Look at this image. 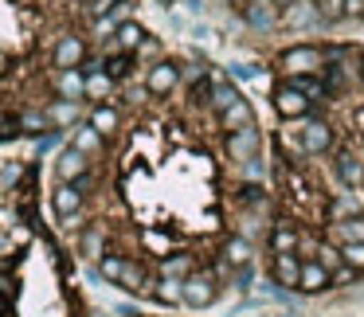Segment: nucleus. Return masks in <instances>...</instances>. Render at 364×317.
Returning a JSON list of instances; mask_svg holds the SVG:
<instances>
[{
    "label": "nucleus",
    "mask_w": 364,
    "mask_h": 317,
    "mask_svg": "<svg viewBox=\"0 0 364 317\" xmlns=\"http://www.w3.org/2000/svg\"><path fill=\"white\" fill-rule=\"evenodd\" d=\"M98 278H106L110 286L126 294H149V270L134 259V254H122V251H106L98 259Z\"/></svg>",
    "instance_id": "obj_1"
},
{
    "label": "nucleus",
    "mask_w": 364,
    "mask_h": 317,
    "mask_svg": "<svg viewBox=\"0 0 364 317\" xmlns=\"http://www.w3.org/2000/svg\"><path fill=\"white\" fill-rule=\"evenodd\" d=\"M286 79H306V75H321L325 71V48L321 43H298V48H286L278 55Z\"/></svg>",
    "instance_id": "obj_2"
},
{
    "label": "nucleus",
    "mask_w": 364,
    "mask_h": 317,
    "mask_svg": "<svg viewBox=\"0 0 364 317\" xmlns=\"http://www.w3.org/2000/svg\"><path fill=\"white\" fill-rule=\"evenodd\" d=\"M270 102H274V114H278V118H286V122H301V118H314V114H317V106L301 95V87L294 79L274 82Z\"/></svg>",
    "instance_id": "obj_3"
},
{
    "label": "nucleus",
    "mask_w": 364,
    "mask_h": 317,
    "mask_svg": "<svg viewBox=\"0 0 364 317\" xmlns=\"http://www.w3.org/2000/svg\"><path fill=\"white\" fill-rule=\"evenodd\" d=\"M223 149H228V161L235 168L255 161V157H262V129L247 126V129H235V134H223Z\"/></svg>",
    "instance_id": "obj_4"
},
{
    "label": "nucleus",
    "mask_w": 364,
    "mask_h": 317,
    "mask_svg": "<svg viewBox=\"0 0 364 317\" xmlns=\"http://www.w3.org/2000/svg\"><path fill=\"white\" fill-rule=\"evenodd\" d=\"M82 204H87V192H79L75 184H55V192H51V208H55L59 223H63L67 231H75L82 223Z\"/></svg>",
    "instance_id": "obj_5"
},
{
    "label": "nucleus",
    "mask_w": 364,
    "mask_h": 317,
    "mask_svg": "<svg viewBox=\"0 0 364 317\" xmlns=\"http://www.w3.org/2000/svg\"><path fill=\"white\" fill-rule=\"evenodd\" d=\"M176 90H181V63L176 59H161V63L145 67V95L168 98Z\"/></svg>",
    "instance_id": "obj_6"
},
{
    "label": "nucleus",
    "mask_w": 364,
    "mask_h": 317,
    "mask_svg": "<svg viewBox=\"0 0 364 317\" xmlns=\"http://www.w3.org/2000/svg\"><path fill=\"white\" fill-rule=\"evenodd\" d=\"M215 298H220V282L212 270H192L184 278V306L188 309H208Z\"/></svg>",
    "instance_id": "obj_7"
},
{
    "label": "nucleus",
    "mask_w": 364,
    "mask_h": 317,
    "mask_svg": "<svg viewBox=\"0 0 364 317\" xmlns=\"http://www.w3.org/2000/svg\"><path fill=\"white\" fill-rule=\"evenodd\" d=\"M87 55H90L87 40L75 36V32H67V36H59L55 48H51V67H55V71H75V67L87 63Z\"/></svg>",
    "instance_id": "obj_8"
},
{
    "label": "nucleus",
    "mask_w": 364,
    "mask_h": 317,
    "mask_svg": "<svg viewBox=\"0 0 364 317\" xmlns=\"http://www.w3.org/2000/svg\"><path fill=\"white\" fill-rule=\"evenodd\" d=\"M333 141H337V137H333V126L325 118H301V153H306V157H321V153H329L333 149Z\"/></svg>",
    "instance_id": "obj_9"
},
{
    "label": "nucleus",
    "mask_w": 364,
    "mask_h": 317,
    "mask_svg": "<svg viewBox=\"0 0 364 317\" xmlns=\"http://www.w3.org/2000/svg\"><path fill=\"white\" fill-rule=\"evenodd\" d=\"M239 16H243V24L251 28V32H274V28H282V9L278 4H270V0H255V4H247V9H239Z\"/></svg>",
    "instance_id": "obj_10"
},
{
    "label": "nucleus",
    "mask_w": 364,
    "mask_h": 317,
    "mask_svg": "<svg viewBox=\"0 0 364 317\" xmlns=\"http://www.w3.org/2000/svg\"><path fill=\"white\" fill-rule=\"evenodd\" d=\"M87 173H90V157L79 153L71 141H67L63 149H59V157H55V181L59 184H75L79 176H87Z\"/></svg>",
    "instance_id": "obj_11"
},
{
    "label": "nucleus",
    "mask_w": 364,
    "mask_h": 317,
    "mask_svg": "<svg viewBox=\"0 0 364 317\" xmlns=\"http://www.w3.org/2000/svg\"><path fill=\"white\" fill-rule=\"evenodd\" d=\"M145 28L137 24V20H126V24H118V32H114V40H106L102 48H106V55H134L137 48H141V40H145Z\"/></svg>",
    "instance_id": "obj_12"
},
{
    "label": "nucleus",
    "mask_w": 364,
    "mask_h": 317,
    "mask_svg": "<svg viewBox=\"0 0 364 317\" xmlns=\"http://www.w3.org/2000/svg\"><path fill=\"white\" fill-rule=\"evenodd\" d=\"M43 114H48L51 129H63V134H71L75 126H82V102H67V98H51V102L43 106Z\"/></svg>",
    "instance_id": "obj_13"
},
{
    "label": "nucleus",
    "mask_w": 364,
    "mask_h": 317,
    "mask_svg": "<svg viewBox=\"0 0 364 317\" xmlns=\"http://www.w3.org/2000/svg\"><path fill=\"white\" fill-rule=\"evenodd\" d=\"M282 28H294V32H306V28H325L321 9L314 0H298L290 9H282Z\"/></svg>",
    "instance_id": "obj_14"
},
{
    "label": "nucleus",
    "mask_w": 364,
    "mask_h": 317,
    "mask_svg": "<svg viewBox=\"0 0 364 317\" xmlns=\"http://www.w3.org/2000/svg\"><path fill=\"white\" fill-rule=\"evenodd\" d=\"M333 173H337V181L345 184V188H364V157L353 149H341L337 161H333Z\"/></svg>",
    "instance_id": "obj_15"
},
{
    "label": "nucleus",
    "mask_w": 364,
    "mask_h": 317,
    "mask_svg": "<svg viewBox=\"0 0 364 317\" xmlns=\"http://www.w3.org/2000/svg\"><path fill=\"white\" fill-rule=\"evenodd\" d=\"M270 278L286 290H298V278H301V259L298 251H282V254H270Z\"/></svg>",
    "instance_id": "obj_16"
},
{
    "label": "nucleus",
    "mask_w": 364,
    "mask_h": 317,
    "mask_svg": "<svg viewBox=\"0 0 364 317\" xmlns=\"http://www.w3.org/2000/svg\"><path fill=\"white\" fill-rule=\"evenodd\" d=\"M353 215H360V196H356L353 188L333 192V196L325 200V223H341V220H353Z\"/></svg>",
    "instance_id": "obj_17"
},
{
    "label": "nucleus",
    "mask_w": 364,
    "mask_h": 317,
    "mask_svg": "<svg viewBox=\"0 0 364 317\" xmlns=\"http://www.w3.org/2000/svg\"><path fill=\"white\" fill-rule=\"evenodd\" d=\"M220 259L228 262V267H247V262H255V239H247V235H228L220 243Z\"/></svg>",
    "instance_id": "obj_18"
},
{
    "label": "nucleus",
    "mask_w": 364,
    "mask_h": 317,
    "mask_svg": "<svg viewBox=\"0 0 364 317\" xmlns=\"http://www.w3.org/2000/svg\"><path fill=\"white\" fill-rule=\"evenodd\" d=\"M55 98L87 102V75H82V67H75V71H55Z\"/></svg>",
    "instance_id": "obj_19"
},
{
    "label": "nucleus",
    "mask_w": 364,
    "mask_h": 317,
    "mask_svg": "<svg viewBox=\"0 0 364 317\" xmlns=\"http://www.w3.org/2000/svg\"><path fill=\"white\" fill-rule=\"evenodd\" d=\"M220 129L223 134H235V129H247V126H259V122H255V106L247 102V98H235V102L228 106V110L220 114Z\"/></svg>",
    "instance_id": "obj_20"
},
{
    "label": "nucleus",
    "mask_w": 364,
    "mask_h": 317,
    "mask_svg": "<svg viewBox=\"0 0 364 317\" xmlns=\"http://www.w3.org/2000/svg\"><path fill=\"white\" fill-rule=\"evenodd\" d=\"M235 98H243V95H239V87L231 79H223V75H212V79H208V106L215 110V118H220Z\"/></svg>",
    "instance_id": "obj_21"
},
{
    "label": "nucleus",
    "mask_w": 364,
    "mask_h": 317,
    "mask_svg": "<svg viewBox=\"0 0 364 317\" xmlns=\"http://www.w3.org/2000/svg\"><path fill=\"white\" fill-rule=\"evenodd\" d=\"M145 298L161 301V306H184V282H181V278H161V274H153V278H149V294H145Z\"/></svg>",
    "instance_id": "obj_22"
},
{
    "label": "nucleus",
    "mask_w": 364,
    "mask_h": 317,
    "mask_svg": "<svg viewBox=\"0 0 364 317\" xmlns=\"http://www.w3.org/2000/svg\"><path fill=\"white\" fill-rule=\"evenodd\" d=\"M329 243H364V212L360 215H353V220H341V223H325V231H321Z\"/></svg>",
    "instance_id": "obj_23"
},
{
    "label": "nucleus",
    "mask_w": 364,
    "mask_h": 317,
    "mask_svg": "<svg viewBox=\"0 0 364 317\" xmlns=\"http://www.w3.org/2000/svg\"><path fill=\"white\" fill-rule=\"evenodd\" d=\"M192 270H200L196 267V254H188V251H168V254H161V262H157V274L161 278H188Z\"/></svg>",
    "instance_id": "obj_24"
},
{
    "label": "nucleus",
    "mask_w": 364,
    "mask_h": 317,
    "mask_svg": "<svg viewBox=\"0 0 364 317\" xmlns=\"http://www.w3.org/2000/svg\"><path fill=\"white\" fill-rule=\"evenodd\" d=\"M79 254L87 262H98L106 254V227L102 223H87V227L79 231Z\"/></svg>",
    "instance_id": "obj_25"
},
{
    "label": "nucleus",
    "mask_w": 364,
    "mask_h": 317,
    "mask_svg": "<svg viewBox=\"0 0 364 317\" xmlns=\"http://www.w3.org/2000/svg\"><path fill=\"white\" fill-rule=\"evenodd\" d=\"M298 239H301V231L294 227V223H286V220L270 223V231H267V247H270V254L298 251Z\"/></svg>",
    "instance_id": "obj_26"
},
{
    "label": "nucleus",
    "mask_w": 364,
    "mask_h": 317,
    "mask_svg": "<svg viewBox=\"0 0 364 317\" xmlns=\"http://www.w3.org/2000/svg\"><path fill=\"white\" fill-rule=\"evenodd\" d=\"M71 145H75L79 153H87L90 161H95V157H102V149H106V137L98 134V129L90 126V122H82V126H75V129H71Z\"/></svg>",
    "instance_id": "obj_27"
},
{
    "label": "nucleus",
    "mask_w": 364,
    "mask_h": 317,
    "mask_svg": "<svg viewBox=\"0 0 364 317\" xmlns=\"http://www.w3.org/2000/svg\"><path fill=\"white\" fill-rule=\"evenodd\" d=\"M333 282V274L321 262H301V278H298V294H325Z\"/></svg>",
    "instance_id": "obj_28"
},
{
    "label": "nucleus",
    "mask_w": 364,
    "mask_h": 317,
    "mask_svg": "<svg viewBox=\"0 0 364 317\" xmlns=\"http://www.w3.org/2000/svg\"><path fill=\"white\" fill-rule=\"evenodd\" d=\"M87 122H90V126H95L102 137H114V134L122 129V110H118L114 102H98L95 110H90Z\"/></svg>",
    "instance_id": "obj_29"
},
{
    "label": "nucleus",
    "mask_w": 364,
    "mask_h": 317,
    "mask_svg": "<svg viewBox=\"0 0 364 317\" xmlns=\"http://www.w3.org/2000/svg\"><path fill=\"white\" fill-rule=\"evenodd\" d=\"M16 126H20V137H43V134H51L48 114L36 110V106H28V110L16 114Z\"/></svg>",
    "instance_id": "obj_30"
},
{
    "label": "nucleus",
    "mask_w": 364,
    "mask_h": 317,
    "mask_svg": "<svg viewBox=\"0 0 364 317\" xmlns=\"http://www.w3.org/2000/svg\"><path fill=\"white\" fill-rule=\"evenodd\" d=\"M114 87H118V82L110 79V71H90L87 75V102H110L114 98Z\"/></svg>",
    "instance_id": "obj_31"
},
{
    "label": "nucleus",
    "mask_w": 364,
    "mask_h": 317,
    "mask_svg": "<svg viewBox=\"0 0 364 317\" xmlns=\"http://www.w3.org/2000/svg\"><path fill=\"white\" fill-rule=\"evenodd\" d=\"M314 262H321L325 270H337V267H345V262H341V247L337 243H329V239L321 235V243H317V251H314Z\"/></svg>",
    "instance_id": "obj_32"
},
{
    "label": "nucleus",
    "mask_w": 364,
    "mask_h": 317,
    "mask_svg": "<svg viewBox=\"0 0 364 317\" xmlns=\"http://www.w3.org/2000/svg\"><path fill=\"white\" fill-rule=\"evenodd\" d=\"M134 59H141L145 67L161 63V59H165V55H161V40H157V36H145V40H141V48L134 51Z\"/></svg>",
    "instance_id": "obj_33"
},
{
    "label": "nucleus",
    "mask_w": 364,
    "mask_h": 317,
    "mask_svg": "<svg viewBox=\"0 0 364 317\" xmlns=\"http://www.w3.org/2000/svg\"><path fill=\"white\" fill-rule=\"evenodd\" d=\"M341 262L364 274V243H341Z\"/></svg>",
    "instance_id": "obj_34"
},
{
    "label": "nucleus",
    "mask_w": 364,
    "mask_h": 317,
    "mask_svg": "<svg viewBox=\"0 0 364 317\" xmlns=\"http://www.w3.org/2000/svg\"><path fill=\"white\" fill-rule=\"evenodd\" d=\"M239 181L267 184V165H262V157H255V161H247V165H239Z\"/></svg>",
    "instance_id": "obj_35"
},
{
    "label": "nucleus",
    "mask_w": 364,
    "mask_h": 317,
    "mask_svg": "<svg viewBox=\"0 0 364 317\" xmlns=\"http://www.w3.org/2000/svg\"><path fill=\"white\" fill-rule=\"evenodd\" d=\"M24 176H28L24 161H9V165L0 168V184H4V188H16V184L24 181Z\"/></svg>",
    "instance_id": "obj_36"
},
{
    "label": "nucleus",
    "mask_w": 364,
    "mask_h": 317,
    "mask_svg": "<svg viewBox=\"0 0 364 317\" xmlns=\"http://www.w3.org/2000/svg\"><path fill=\"white\" fill-rule=\"evenodd\" d=\"M317 9H321L325 28H329V24H341V20H345V0H321Z\"/></svg>",
    "instance_id": "obj_37"
},
{
    "label": "nucleus",
    "mask_w": 364,
    "mask_h": 317,
    "mask_svg": "<svg viewBox=\"0 0 364 317\" xmlns=\"http://www.w3.org/2000/svg\"><path fill=\"white\" fill-rule=\"evenodd\" d=\"M129 67H134V55H106V71H110V79H126Z\"/></svg>",
    "instance_id": "obj_38"
},
{
    "label": "nucleus",
    "mask_w": 364,
    "mask_h": 317,
    "mask_svg": "<svg viewBox=\"0 0 364 317\" xmlns=\"http://www.w3.org/2000/svg\"><path fill=\"white\" fill-rule=\"evenodd\" d=\"M255 282V262H247V267H235V274H231V286H235L239 294H247Z\"/></svg>",
    "instance_id": "obj_39"
},
{
    "label": "nucleus",
    "mask_w": 364,
    "mask_h": 317,
    "mask_svg": "<svg viewBox=\"0 0 364 317\" xmlns=\"http://www.w3.org/2000/svg\"><path fill=\"white\" fill-rule=\"evenodd\" d=\"M63 129H51V134H43V137H36V149L40 153H51V149H59V145H63Z\"/></svg>",
    "instance_id": "obj_40"
},
{
    "label": "nucleus",
    "mask_w": 364,
    "mask_h": 317,
    "mask_svg": "<svg viewBox=\"0 0 364 317\" xmlns=\"http://www.w3.org/2000/svg\"><path fill=\"white\" fill-rule=\"evenodd\" d=\"M356 278H360V270H353V267H337V270H333V282H329V286H353Z\"/></svg>",
    "instance_id": "obj_41"
},
{
    "label": "nucleus",
    "mask_w": 364,
    "mask_h": 317,
    "mask_svg": "<svg viewBox=\"0 0 364 317\" xmlns=\"http://www.w3.org/2000/svg\"><path fill=\"white\" fill-rule=\"evenodd\" d=\"M255 75H259V71H255V67H247V63H231L228 67V79L231 82H247V79H255Z\"/></svg>",
    "instance_id": "obj_42"
},
{
    "label": "nucleus",
    "mask_w": 364,
    "mask_h": 317,
    "mask_svg": "<svg viewBox=\"0 0 364 317\" xmlns=\"http://www.w3.org/2000/svg\"><path fill=\"white\" fill-rule=\"evenodd\" d=\"M345 20H364V0H345Z\"/></svg>",
    "instance_id": "obj_43"
},
{
    "label": "nucleus",
    "mask_w": 364,
    "mask_h": 317,
    "mask_svg": "<svg viewBox=\"0 0 364 317\" xmlns=\"http://www.w3.org/2000/svg\"><path fill=\"white\" fill-rule=\"evenodd\" d=\"M270 4H278V9H290V4H298V0H270Z\"/></svg>",
    "instance_id": "obj_44"
},
{
    "label": "nucleus",
    "mask_w": 364,
    "mask_h": 317,
    "mask_svg": "<svg viewBox=\"0 0 364 317\" xmlns=\"http://www.w3.org/2000/svg\"><path fill=\"white\" fill-rule=\"evenodd\" d=\"M247 4H255V0H235V9H247Z\"/></svg>",
    "instance_id": "obj_45"
},
{
    "label": "nucleus",
    "mask_w": 364,
    "mask_h": 317,
    "mask_svg": "<svg viewBox=\"0 0 364 317\" xmlns=\"http://www.w3.org/2000/svg\"><path fill=\"white\" fill-rule=\"evenodd\" d=\"M278 317H294V313H278Z\"/></svg>",
    "instance_id": "obj_46"
},
{
    "label": "nucleus",
    "mask_w": 364,
    "mask_h": 317,
    "mask_svg": "<svg viewBox=\"0 0 364 317\" xmlns=\"http://www.w3.org/2000/svg\"><path fill=\"white\" fill-rule=\"evenodd\" d=\"M314 4H321V0H314Z\"/></svg>",
    "instance_id": "obj_47"
}]
</instances>
